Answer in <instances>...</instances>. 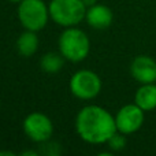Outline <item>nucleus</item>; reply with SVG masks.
Masks as SVG:
<instances>
[{
	"label": "nucleus",
	"mask_w": 156,
	"mask_h": 156,
	"mask_svg": "<svg viewBox=\"0 0 156 156\" xmlns=\"http://www.w3.org/2000/svg\"><path fill=\"white\" fill-rule=\"evenodd\" d=\"M76 132L78 137L88 144H107L118 132L115 116L101 105H85L76 116Z\"/></svg>",
	"instance_id": "1"
},
{
	"label": "nucleus",
	"mask_w": 156,
	"mask_h": 156,
	"mask_svg": "<svg viewBox=\"0 0 156 156\" xmlns=\"http://www.w3.org/2000/svg\"><path fill=\"white\" fill-rule=\"evenodd\" d=\"M58 49L67 62L80 63L83 62L90 52V40L80 27H65L58 38Z\"/></svg>",
	"instance_id": "2"
},
{
	"label": "nucleus",
	"mask_w": 156,
	"mask_h": 156,
	"mask_svg": "<svg viewBox=\"0 0 156 156\" xmlns=\"http://www.w3.org/2000/svg\"><path fill=\"white\" fill-rule=\"evenodd\" d=\"M48 7L51 19L62 27L78 26L88 10L82 0H51Z\"/></svg>",
	"instance_id": "3"
},
{
	"label": "nucleus",
	"mask_w": 156,
	"mask_h": 156,
	"mask_svg": "<svg viewBox=\"0 0 156 156\" xmlns=\"http://www.w3.org/2000/svg\"><path fill=\"white\" fill-rule=\"evenodd\" d=\"M18 21L26 30L40 32L47 26L49 16V7L44 0H22L18 4Z\"/></svg>",
	"instance_id": "4"
},
{
	"label": "nucleus",
	"mask_w": 156,
	"mask_h": 156,
	"mask_svg": "<svg viewBox=\"0 0 156 156\" xmlns=\"http://www.w3.org/2000/svg\"><path fill=\"white\" fill-rule=\"evenodd\" d=\"M69 89L71 94L80 100H93L101 92V78L94 71L82 69L71 76L69 81Z\"/></svg>",
	"instance_id": "5"
},
{
	"label": "nucleus",
	"mask_w": 156,
	"mask_h": 156,
	"mask_svg": "<svg viewBox=\"0 0 156 156\" xmlns=\"http://www.w3.org/2000/svg\"><path fill=\"white\" fill-rule=\"evenodd\" d=\"M23 133L29 140L37 144H44L49 141L54 134V123L47 114L34 111L26 115L22 123Z\"/></svg>",
	"instance_id": "6"
},
{
	"label": "nucleus",
	"mask_w": 156,
	"mask_h": 156,
	"mask_svg": "<svg viewBox=\"0 0 156 156\" xmlns=\"http://www.w3.org/2000/svg\"><path fill=\"white\" fill-rule=\"evenodd\" d=\"M114 116H115L116 130L129 136L134 134L143 127L144 121H145V111L138 107L136 103H130L119 108Z\"/></svg>",
	"instance_id": "7"
},
{
	"label": "nucleus",
	"mask_w": 156,
	"mask_h": 156,
	"mask_svg": "<svg viewBox=\"0 0 156 156\" xmlns=\"http://www.w3.org/2000/svg\"><path fill=\"white\" fill-rule=\"evenodd\" d=\"M130 76L138 83L156 82V60L148 55H138L130 63Z\"/></svg>",
	"instance_id": "8"
},
{
	"label": "nucleus",
	"mask_w": 156,
	"mask_h": 156,
	"mask_svg": "<svg viewBox=\"0 0 156 156\" xmlns=\"http://www.w3.org/2000/svg\"><path fill=\"white\" fill-rule=\"evenodd\" d=\"M85 21L93 29L104 30L111 26V23L114 21V14L110 7H107L104 4H100V3H96L92 7H88Z\"/></svg>",
	"instance_id": "9"
},
{
	"label": "nucleus",
	"mask_w": 156,
	"mask_h": 156,
	"mask_svg": "<svg viewBox=\"0 0 156 156\" xmlns=\"http://www.w3.org/2000/svg\"><path fill=\"white\" fill-rule=\"evenodd\" d=\"M134 103L145 112L156 108V82L140 83V88L134 93Z\"/></svg>",
	"instance_id": "10"
},
{
	"label": "nucleus",
	"mask_w": 156,
	"mask_h": 156,
	"mask_svg": "<svg viewBox=\"0 0 156 156\" xmlns=\"http://www.w3.org/2000/svg\"><path fill=\"white\" fill-rule=\"evenodd\" d=\"M38 45H40V38L37 36V32L26 30V29L16 38V44H15L18 54L25 58L33 56L37 52Z\"/></svg>",
	"instance_id": "11"
},
{
	"label": "nucleus",
	"mask_w": 156,
	"mask_h": 156,
	"mask_svg": "<svg viewBox=\"0 0 156 156\" xmlns=\"http://www.w3.org/2000/svg\"><path fill=\"white\" fill-rule=\"evenodd\" d=\"M66 59L63 58V55L58 52H47V54L43 55L40 60V66L43 69V71L48 74H56L59 73L63 69V65H65Z\"/></svg>",
	"instance_id": "12"
},
{
	"label": "nucleus",
	"mask_w": 156,
	"mask_h": 156,
	"mask_svg": "<svg viewBox=\"0 0 156 156\" xmlns=\"http://www.w3.org/2000/svg\"><path fill=\"white\" fill-rule=\"evenodd\" d=\"M107 145L112 152H119V151H122V149H125V147H126V134L116 132L115 134L107 141Z\"/></svg>",
	"instance_id": "13"
},
{
	"label": "nucleus",
	"mask_w": 156,
	"mask_h": 156,
	"mask_svg": "<svg viewBox=\"0 0 156 156\" xmlns=\"http://www.w3.org/2000/svg\"><path fill=\"white\" fill-rule=\"evenodd\" d=\"M22 155L23 156H37L38 152L37 151H25V152H22Z\"/></svg>",
	"instance_id": "14"
},
{
	"label": "nucleus",
	"mask_w": 156,
	"mask_h": 156,
	"mask_svg": "<svg viewBox=\"0 0 156 156\" xmlns=\"http://www.w3.org/2000/svg\"><path fill=\"white\" fill-rule=\"evenodd\" d=\"M83 3H85L86 7H92V5H94L97 3V0H82Z\"/></svg>",
	"instance_id": "15"
},
{
	"label": "nucleus",
	"mask_w": 156,
	"mask_h": 156,
	"mask_svg": "<svg viewBox=\"0 0 156 156\" xmlns=\"http://www.w3.org/2000/svg\"><path fill=\"white\" fill-rule=\"evenodd\" d=\"M2 155H5V156H12L14 155V152H11V151H0V156Z\"/></svg>",
	"instance_id": "16"
},
{
	"label": "nucleus",
	"mask_w": 156,
	"mask_h": 156,
	"mask_svg": "<svg viewBox=\"0 0 156 156\" xmlns=\"http://www.w3.org/2000/svg\"><path fill=\"white\" fill-rule=\"evenodd\" d=\"M8 2H11V3H16V4H19V3H21L22 0H8Z\"/></svg>",
	"instance_id": "17"
}]
</instances>
